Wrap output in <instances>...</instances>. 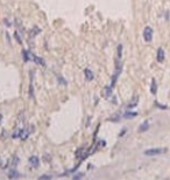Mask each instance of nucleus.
I'll return each mask as SVG.
<instances>
[{
  "label": "nucleus",
  "mask_w": 170,
  "mask_h": 180,
  "mask_svg": "<svg viewBox=\"0 0 170 180\" xmlns=\"http://www.w3.org/2000/svg\"><path fill=\"white\" fill-rule=\"evenodd\" d=\"M167 149H162V147H158V149H149L144 151L146 156H156V154H161V153H165Z\"/></svg>",
  "instance_id": "nucleus-1"
},
{
  "label": "nucleus",
  "mask_w": 170,
  "mask_h": 180,
  "mask_svg": "<svg viewBox=\"0 0 170 180\" xmlns=\"http://www.w3.org/2000/svg\"><path fill=\"white\" fill-rule=\"evenodd\" d=\"M143 39L146 40L147 42H150L151 39H153V29L150 27H146L143 30Z\"/></svg>",
  "instance_id": "nucleus-2"
},
{
  "label": "nucleus",
  "mask_w": 170,
  "mask_h": 180,
  "mask_svg": "<svg viewBox=\"0 0 170 180\" xmlns=\"http://www.w3.org/2000/svg\"><path fill=\"white\" fill-rule=\"evenodd\" d=\"M29 164L33 166V167H39V165H40V160H39V158H37L36 156L30 157V158H29Z\"/></svg>",
  "instance_id": "nucleus-3"
},
{
  "label": "nucleus",
  "mask_w": 170,
  "mask_h": 180,
  "mask_svg": "<svg viewBox=\"0 0 170 180\" xmlns=\"http://www.w3.org/2000/svg\"><path fill=\"white\" fill-rule=\"evenodd\" d=\"M163 60H164V50H163V48H158V50H157V61L158 62H163Z\"/></svg>",
  "instance_id": "nucleus-4"
},
{
  "label": "nucleus",
  "mask_w": 170,
  "mask_h": 180,
  "mask_svg": "<svg viewBox=\"0 0 170 180\" xmlns=\"http://www.w3.org/2000/svg\"><path fill=\"white\" fill-rule=\"evenodd\" d=\"M84 74H85V77L87 81H92L93 77H94V75H93V72L91 71L90 69H85L84 70Z\"/></svg>",
  "instance_id": "nucleus-5"
},
{
  "label": "nucleus",
  "mask_w": 170,
  "mask_h": 180,
  "mask_svg": "<svg viewBox=\"0 0 170 180\" xmlns=\"http://www.w3.org/2000/svg\"><path fill=\"white\" fill-rule=\"evenodd\" d=\"M102 94H104L105 97H109L111 94H112V85H108V86H106V88H104Z\"/></svg>",
  "instance_id": "nucleus-6"
},
{
  "label": "nucleus",
  "mask_w": 170,
  "mask_h": 180,
  "mask_svg": "<svg viewBox=\"0 0 170 180\" xmlns=\"http://www.w3.org/2000/svg\"><path fill=\"white\" fill-rule=\"evenodd\" d=\"M137 102H139V97H135V98H133V101H132V102H129V103H128V105H127V106L129 108V109H132V108L136 106Z\"/></svg>",
  "instance_id": "nucleus-7"
},
{
  "label": "nucleus",
  "mask_w": 170,
  "mask_h": 180,
  "mask_svg": "<svg viewBox=\"0 0 170 180\" xmlns=\"http://www.w3.org/2000/svg\"><path fill=\"white\" fill-rule=\"evenodd\" d=\"M156 90H157L156 81L153 78V79H151V88H150V91H151V94H154V95H155V94H156Z\"/></svg>",
  "instance_id": "nucleus-8"
},
{
  "label": "nucleus",
  "mask_w": 170,
  "mask_h": 180,
  "mask_svg": "<svg viewBox=\"0 0 170 180\" xmlns=\"http://www.w3.org/2000/svg\"><path fill=\"white\" fill-rule=\"evenodd\" d=\"M148 128H149L148 122H144V123L139 128V131H140V132H143V131H147V130H148Z\"/></svg>",
  "instance_id": "nucleus-9"
},
{
  "label": "nucleus",
  "mask_w": 170,
  "mask_h": 180,
  "mask_svg": "<svg viewBox=\"0 0 170 180\" xmlns=\"http://www.w3.org/2000/svg\"><path fill=\"white\" fill-rule=\"evenodd\" d=\"M136 112H126L125 114V118H134L136 116Z\"/></svg>",
  "instance_id": "nucleus-10"
},
{
  "label": "nucleus",
  "mask_w": 170,
  "mask_h": 180,
  "mask_svg": "<svg viewBox=\"0 0 170 180\" xmlns=\"http://www.w3.org/2000/svg\"><path fill=\"white\" fill-rule=\"evenodd\" d=\"M28 137V132L26 130H21V132H20V138L21 139H26V138Z\"/></svg>",
  "instance_id": "nucleus-11"
},
{
  "label": "nucleus",
  "mask_w": 170,
  "mask_h": 180,
  "mask_svg": "<svg viewBox=\"0 0 170 180\" xmlns=\"http://www.w3.org/2000/svg\"><path fill=\"white\" fill-rule=\"evenodd\" d=\"M18 177H20V175H19L18 173H16L14 170H12V171H11V173L8 174V178H18Z\"/></svg>",
  "instance_id": "nucleus-12"
},
{
  "label": "nucleus",
  "mask_w": 170,
  "mask_h": 180,
  "mask_svg": "<svg viewBox=\"0 0 170 180\" xmlns=\"http://www.w3.org/2000/svg\"><path fill=\"white\" fill-rule=\"evenodd\" d=\"M18 163H19V158H18V157H15V156H14V157H13V163L11 164V165H12V167H15V166H16V164H18Z\"/></svg>",
  "instance_id": "nucleus-13"
},
{
  "label": "nucleus",
  "mask_w": 170,
  "mask_h": 180,
  "mask_svg": "<svg viewBox=\"0 0 170 180\" xmlns=\"http://www.w3.org/2000/svg\"><path fill=\"white\" fill-rule=\"evenodd\" d=\"M34 61L37 63H40V64H44V62L41 60V57H36V56H34Z\"/></svg>",
  "instance_id": "nucleus-14"
},
{
  "label": "nucleus",
  "mask_w": 170,
  "mask_h": 180,
  "mask_svg": "<svg viewBox=\"0 0 170 180\" xmlns=\"http://www.w3.org/2000/svg\"><path fill=\"white\" fill-rule=\"evenodd\" d=\"M23 56H25V61H28V60H29V54H28V53L23 51Z\"/></svg>",
  "instance_id": "nucleus-15"
},
{
  "label": "nucleus",
  "mask_w": 170,
  "mask_h": 180,
  "mask_svg": "<svg viewBox=\"0 0 170 180\" xmlns=\"http://www.w3.org/2000/svg\"><path fill=\"white\" fill-rule=\"evenodd\" d=\"M40 179H51V175H41V177H40Z\"/></svg>",
  "instance_id": "nucleus-16"
},
{
  "label": "nucleus",
  "mask_w": 170,
  "mask_h": 180,
  "mask_svg": "<svg viewBox=\"0 0 170 180\" xmlns=\"http://www.w3.org/2000/svg\"><path fill=\"white\" fill-rule=\"evenodd\" d=\"M84 175L83 174H77V175H75L73 177V179H79V178H83Z\"/></svg>",
  "instance_id": "nucleus-17"
}]
</instances>
